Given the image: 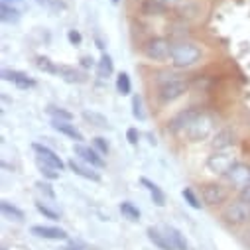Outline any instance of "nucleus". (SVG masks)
Here are the masks:
<instances>
[{
	"label": "nucleus",
	"instance_id": "obj_1",
	"mask_svg": "<svg viewBox=\"0 0 250 250\" xmlns=\"http://www.w3.org/2000/svg\"><path fill=\"white\" fill-rule=\"evenodd\" d=\"M201 59V47L191 43V42H181L173 43L171 47V63L177 69H187L195 63H199Z\"/></svg>",
	"mask_w": 250,
	"mask_h": 250
},
{
	"label": "nucleus",
	"instance_id": "obj_2",
	"mask_svg": "<svg viewBox=\"0 0 250 250\" xmlns=\"http://www.w3.org/2000/svg\"><path fill=\"white\" fill-rule=\"evenodd\" d=\"M185 91H187V79H183L179 75H167L166 79H162L158 83L156 95L162 104H169V103L177 101L179 97H183Z\"/></svg>",
	"mask_w": 250,
	"mask_h": 250
},
{
	"label": "nucleus",
	"instance_id": "obj_3",
	"mask_svg": "<svg viewBox=\"0 0 250 250\" xmlns=\"http://www.w3.org/2000/svg\"><path fill=\"white\" fill-rule=\"evenodd\" d=\"M171 47L173 43L166 38H150L144 45H142V55L148 61H156V63H162V61L171 59Z\"/></svg>",
	"mask_w": 250,
	"mask_h": 250
},
{
	"label": "nucleus",
	"instance_id": "obj_4",
	"mask_svg": "<svg viewBox=\"0 0 250 250\" xmlns=\"http://www.w3.org/2000/svg\"><path fill=\"white\" fill-rule=\"evenodd\" d=\"M213 132V118L205 112H201L191 124H189V128L185 130L187 138H189L191 142H199V140H205L209 134Z\"/></svg>",
	"mask_w": 250,
	"mask_h": 250
},
{
	"label": "nucleus",
	"instance_id": "obj_5",
	"mask_svg": "<svg viewBox=\"0 0 250 250\" xmlns=\"http://www.w3.org/2000/svg\"><path fill=\"white\" fill-rule=\"evenodd\" d=\"M223 219L227 223H232V225H242V223L250 221V203L242 201V199L229 203L223 211Z\"/></svg>",
	"mask_w": 250,
	"mask_h": 250
},
{
	"label": "nucleus",
	"instance_id": "obj_6",
	"mask_svg": "<svg viewBox=\"0 0 250 250\" xmlns=\"http://www.w3.org/2000/svg\"><path fill=\"white\" fill-rule=\"evenodd\" d=\"M225 177L229 179V183L234 187V189H244L246 185H250V166L242 164V162H234L230 166V169L225 173Z\"/></svg>",
	"mask_w": 250,
	"mask_h": 250
},
{
	"label": "nucleus",
	"instance_id": "obj_7",
	"mask_svg": "<svg viewBox=\"0 0 250 250\" xmlns=\"http://www.w3.org/2000/svg\"><path fill=\"white\" fill-rule=\"evenodd\" d=\"M201 199L205 205H221L229 199V191L227 187L221 183H205L201 185Z\"/></svg>",
	"mask_w": 250,
	"mask_h": 250
},
{
	"label": "nucleus",
	"instance_id": "obj_8",
	"mask_svg": "<svg viewBox=\"0 0 250 250\" xmlns=\"http://www.w3.org/2000/svg\"><path fill=\"white\" fill-rule=\"evenodd\" d=\"M73 152H75V156H77L81 162H85V164H89V166H93V167H97V169L104 167V160H103V156H101L95 148H89V146H85V144H75V146H73Z\"/></svg>",
	"mask_w": 250,
	"mask_h": 250
},
{
	"label": "nucleus",
	"instance_id": "obj_9",
	"mask_svg": "<svg viewBox=\"0 0 250 250\" xmlns=\"http://www.w3.org/2000/svg\"><path fill=\"white\" fill-rule=\"evenodd\" d=\"M32 148H34V152L38 154V156H36L38 162H43V164H47V166H51V167H55V169H59V171L65 167V162L61 160L51 148H47V146H43V144H34Z\"/></svg>",
	"mask_w": 250,
	"mask_h": 250
},
{
	"label": "nucleus",
	"instance_id": "obj_10",
	"mask_svg": "<svg viewBox=\"0 0 250 250\" xmlns=\"http://www.w3.org/2000/svg\"><path fill=\"white\" fill-rule=\"evenodd\" d=\"M201 114V110H195V108H189V110H183L179 112L171 122H169V126L173 132H185L187 128H189V124Z\"/></svg>",
	"mask_w": 250,
	"mask_h": 250
},
{
	"label": "nucleus",
	"instance_id": "obj_11",
	"mask_svg": "<svg viewBox=\"0 0 250 250\" xmlns=\"http://www.w3.org/2000/svg\"><path fill=\"white\" fill-rule=\"evenodd\" d=\"M2 79L14 83L18 89H32V87H36L34 79H30L26 73L16 71V69H2Z\"/></svg>",
	"mask_w": 250,
	"mask_h": 250
},
{
	"label": "nucleus",
	"instance_id": "obj_12",
	"mask_svg": "<svg viewBox=\"0 0 250 250\" xmlns=\"http://www.w3.org/2000/svg\"><path fill=\"white\" fill-rule=\"evenodd\" d=\"M67 166H69V169H71L73 173H77V175H81V177H85V179H89V181H101L99 171H95L97 167H93V166H89V164H85V162L69 160Z\"/></svg>",
	"mask_w": 250,
	"mask_h": 250
},
{
	"label": "nucleus",
	"instance_id": "obj_13",
	"mask_svg": "<svg viewBox=\"0 0 250 250\" xmlns=\"http://www.w3.org/2000/svg\"><path fill=\"white\" fill-rule=\"evenodd\" d=\"M51 126H53V130H57L59 134H63V136L75 140L77 144L83 142V134L75 128V124H71L69 120H51Z\"/></svg>",
	"mask_w": 250,
	"mask_h": 250
},
{
	"label": "nucleus",
	"instance_id": "obj_14",
	"mask_svg": "<svg viewBox=\"0 0 250 250\" xmlns=\"http://www.w3.org/2000/svg\"><path fill=\"white\" fill-rule=\"evenodd\" d=\"M32 234L40 236V238H47V240H65L67 232L63 229L57 227H43V225H36L32 227Z\"/></svg>",
	"mask_w": 250,
	"mask_h": 250
},
{
	"label": "nucleus",
	"instance_id": "obj_15",
	"mask_svg": "<svg viewBox=\"0 0 250 250\" xmlns=\"http://www.w3.org/2000/svg\"><path fill=\"white\" fill-rule=\"evenodd\" d=\"M146 234H148V238H150V242L154 244V246H158L160 250H175V246L171 244V240H169V236H167V232L164 234L160 229H154V227H148V230H146Z\"/></svg>",
	"mask_w": 250,
	"mask_h": 250
},
{
	"label": "nucleus",
	"instance_id": "obj_16",
	"mask_svg": "<svg viewBox=\"0 0 250 250\" xmlns=\"http://www.w3.org/2000/svg\"><path fill=\"white\" fill-rule=\"evenodd\" d=\"M140 183L148 189V193H150V197H152V201L158 205V207H164L166 205V195H164V191L160 189V187L154 183V181H150L148 177H142L140 179Z\"/></svg>",
	"mask_w": 250,
	"mask_h": 250
},
{
	"label": "nucleus",
	"instance_id": "obj_17",
	"mask_svg": "<svg viewBox=\"0 0 250 250\" xmlns=\"http://www.w3.org/2000/svg\"><path fill=\"white\" fill-rule=\"evenodd\" d=\"M0 211H2V215L6 219H10V221H16V223L24 221V211L18 209L16 205H12L10 201H2V203H0Z\"/></svg>",
	"mask_w": 250,
	"mask_h": 250
},
{
	"label": "nucleus",
	"instance_id": "obj_18",
	"mask_svg": "<svg viewBox=\"0 0 250 250\" xmlns=\"http://www.w3.org/2000/svg\"><path fill=\"white\" fill-rule=\"evenodd\" d=\"M67 83H83L85 81V75L81 71H77L75 67H69V65H59V73Z\"/></svg>",
	"mask_w": 250,
	"mask_h": 250
},
{
	"label": "nucleus",
	"instance_id": "obj_19",
	"mask_svg": "<svg viewBox=\"0 0 250 250\" xmlns=\"http://www.w3.org/2000/svg\"><path fill=\"white\" fill-rule=\"evenodd\" d=\"M0 18L6 24H12V22H18L20 20V10L16 6H10V4H2L0 6Z\"/></svg>",
	"mask_w": 250,
	"mask_h": 250
},
{
	"label": "nucleus",
	"instance_id": "obj_20",
	"mask_svg": "<svg viewBox=\"0 0 250 250\" xmlns=\"http://www.w3.org/2000/svg\"><path fill=\"white\" fill-rule=\"evenodd\" d=\"M83 118L87 122H91L93 126H99V128H106L108 126L106 116H103L101 112H95V110H83Z\"/></svg>",
	"mask_w": 250,
	"mask_h": 250
},
{
	"label": "nucleus",
	"instance_id": "obj_21",
	"mask_svg": "<svg viewBox=\"0 0 250 250\" xmlns=\"http://www.w3.org/2000/svg\"><path fill=\"white\" fill-rule=\"evenodd\" d=\"M166 232H167V236H169L171 244L175 246V250H187V242H185L183 234H181L175 227H166Z\"/></svg>",
	"mask_w": 250,
	"mask_h": 250
},
{
	"label": "nucleus",
	"instance_id": "obj_22",
	"mask_svg": "<svg viewBox=\"0 0 250 250\" xmlns=\"http://www.w3.org/2000/svg\"><path fill=\"white\" fill-rule=\"evenodd\" d=\"M97 71H99V77H101V79H106L108 75H112L114 65H112V59H110L106 53H103V57H101V61H99V65H97Z\"/></svg>",
	"mask_w": 250,
	"mask_h": 250
},
{
	"label": "nucleus",
	"instance_id": "obj_23",
	"mask_svg": "<svg viewBox=\"0 0 250 250\" xmlns=\"http://www.w3.org/2000/svg\"><path fill=\"white\" fill-rule=\"evenodd\" d=\"M36 65H38V69L43 71V73H51V75H57V73H59V67L53 63L49 57H43V55L36 57Z\"/></svg>",
	"mask_w": 250,
	"mask_h": 250
},
{
	"label": "nucleus",
	"instance_id": "obj_24",
	"mask_svg": "<svg viewBox=\"0 0 250 250\" xmlns=\"http://www.w3.org/2000/svg\"><path fill=\"white\" fill-rule=\"evenodd\" d=\"M120 213L126 217L128 221H140V209L134 207L130 201H122L120 203Z\"/></svg>",
	"mask_w": 250,
	"mask_h": 250
},
{
	"label": "nucleus",
	"instance_id": "obj_25",
	"mask_svg": "<svg viewBox=\"0 0 250 250\" xmlns=\"http://www.w3.org/2000/svg\"><path fill=\"white\" fill-rule=\"evenodd\" d=\"M116 89L120 95H130L132 91V81H130V75L128 73H120L116 77Z\"/></svg>",
	"mask_w": 250,
	"mask_h": 250
},
{
	"label": "nucleus",
	"instance_id": "obj_26",
	"mask_svg": "<svg viewBox=\"0 0 250 250\" xmlns=\"http://www.w3.org/2000/svg\"><path fill=\"white\" fill-rule=\"evenodd\" d=\"M181 195H183V199H185L187 203H189L193 209H201V205H203V203H201V199H199V197L193 193L191 187H185V189L181 191Z\"/></svg>",
	"mask_w": 250,
	"mask_h": 250
},
{
	"label": "nucleus",
	"instance_id": "obj_27",
	"mask_svg": "<svg viewBox=\"0 0 250 250\" xmlns=\"http://www.w3.org/2000/svg\"><path fill=\"white\" fill-rule=\"evenodd\" d=\"M47 114L51 116V120H69L71 122V118H73L71 112H67L63 108H57V106H49L47 108Z\"/></svg>",
	"mask_w": 250,
	"mask_h": 250
},
{
	"label": "nucleus",
	"instance_id": "obj_28",
	"mask_svg": "<svg viewBox=\"0 0 250 250\" xmlns=\"http://www.w3.org/2000/svg\"><path fill=\"white\" fill-rule=\"evenodd\" d=\"M36 2H38L40 6H43V8H47V10H53V12L65 8L63 0H36Z\"/></svg>",
	"mask_w": 250,
	"mask_h": 250
},
{
	"label": "nucleus",
	"instance_id": "obj_29",
	"mask_svg": "<svg viewBox=\"0 0 250 250\" xmlns=\"http://www.w3.org/2000/svg\"><path fill=\"white\" fill-rule=\"evenodd\" d=\"M38 167H40V171H42V175L45 177V179H57L59 177V169H55V167H51V166H47V164H43V162H38Z\"/></svg>",
	"mask_w": 250,
	"mask_h": 250
},
{
	"label": "nucleus",
	"instance_id": "obj_30",
	"mask_svg": "<svg viewBox=\"0 0 250 250\" xmlns=\"http://www.w3.org/2000/svg\"><path fill=\"white\" fill-rule=\"evenodd\" d=\"M132 114H134V118H138V120H144L146 118V112H144V108H142V97H132Z\"/></svg>",
	"mask_w": 250,
	"mask_h": 250
},
{
	"label": "nucleus",
	"instance_id": "obj_31",
	"mask_svg": "<svg viewBox=\"0 0 250 250\" xmlns=\"http://www.w3.org/2000/svg\"><path fill=\"white\" fill-rule=\"evenodd\" d=\"M93 146H95V150H97L101 156H106V154H108V142H106L103 136L93 138Z\"/></svg>",
	"mask_w": 250,
	"mask_h": 250
},
{
	"label": "nucleus",
	"instance_id": "obj_32",
	"mask_svg": "<svg viewBox=\"0 0 250 250\" xmlns=\"http://www.w3.org/2000/svg\"><path fill=\"white\" fill-rule=\"evenodd\" d=\"M36 209H38L43 217H47L49 221H59V215H57L55 211H51L49 207H45V205H42V203H36Z\"/></svg>",
	"mask_w": 250,
	"mask_h": 250
},
{
	"label": "nucleus",
	"instance_id": "obj_33",
	"mask_svg": "<svg viewBox=\"0 0 250 250\" xmlns=\"http://www.w3.org/2000/svg\"><path fill=\"white\" fill-rule=\"evenodd\" d=\"M36 187H38V191L42 193V195H45V197H49V199H55V193H53V189L47 185V183H43V181H38L36 183Z\"/></svg>",
	"mask_w": 250,
	"mask_h": 250
},
{
	"label": "nucleus",
	"instance_id": "obj_34",
	"mask_svg": "<svg viewBox=\"0 0 250 250\" xmlns=\"http://www.w3.org/2000/svg\"><path fill=\"white\" fill-rule=\"evenodd\" d=\"M67 38H69V42H71L73 45H79V43H81V40H83V38H81V34H79V32H75V30H69Z\"/></svg>",
	"mask_w": 250,
	"mask_h": 250
},
{
	"label": "nucleus",
	"instance_id": "obj_35",
	"mask_svg": "<svg viewBox=\"0 0 250 250\" xmlns=\"http://www.w3.org/2000/svg\"><path fill=\"white\" fill-rule=\"evenodd\" d=\"M126 138H128L130 144H138V130H136V128H128Z\"/></svg>",
	"mask_w": 250,
	"mask_h": 250
},
{
	"label": "nucleus",
	"instance_id": "obj_36",
	"mask_svg": "<svg viewBox=\"0 0 250 250\" xmlns=\"http://www.w3.org/2000/svg\"><path fill=\"white\" fill-rule=\"evenodd\" d=\"M81 61H83V65H85V67H93V65H95V61H93V57H83Z\"/></svg>",
	"mask_w": 250,
	"mask_h": 250
},
{
	"label": "nucleus",
	"instance_id": "obj_37",
	"mask_svg": "<svg viewBox=\"0 0 250 250\" xmlns=\"http://www.w3.org/2000/svg\"><path fill=\"white\" fill-rule=\"evenodd\" d=\"M18 2H24V0H2V4H18Z\"/></svg>",
	"mask_w": 250,
	"mask_h": 250
},
{
	"label": "nucleus",
	"instance_id": "obj_38",
	"mask_svg": "<svg viewBox=\"0 0 250 250\" xmlns=\"http://www.w3.org/2000/svg\"><path fill=\"white\" fill-rule=\"evenodd\" d=\"M61 250H81V248L75 246V244H71V246H65V248H61Z\"/></svg>",
	"mask_w": 250,
	"mask_h": 250
},
{
	"label": "nucleus",
	"instance_id": "obj_39",
	"mask_svg": "<svg viewBox=\"0 0 250 250\" xmlns=\"http://www.w3.org/2000/svg\"><path fill=\"white\" fill-rule=\"evenodd\" d=\"M112 2H114V4H118V2H120V0H112Z\"/></svg>",
	"mask_w": 250,
	"mask_h": 250
},
{
	"label": "nucleus",
	"instance_id": "obj_40",
	"mask_svg": "<svg viewBox=\"0 0 250 250\" xmlns=\"http://www.w3.org/2000/svg\"><path fill=\"white\" fill-rule=\"evenodd\" d=\"M248 242H250V234H248Z\"/></svg>",
	"mask_w": 250,
	"mask_h": 250
},
{
	"label": "nucleus",
	"instance_id": "obj_41",
	"mask_svg": "<svg viewBox=\"0 0 250 250\" xmlns=\"http://www.w3.org/2000/svg\"><path fill=\"white\" fill-rule=\"evenodd\" d=\"M144 2H148V0H144Z\"/></svg>",
	"mask_w": 250,
	"mask_h": 250
}]
</instances>
